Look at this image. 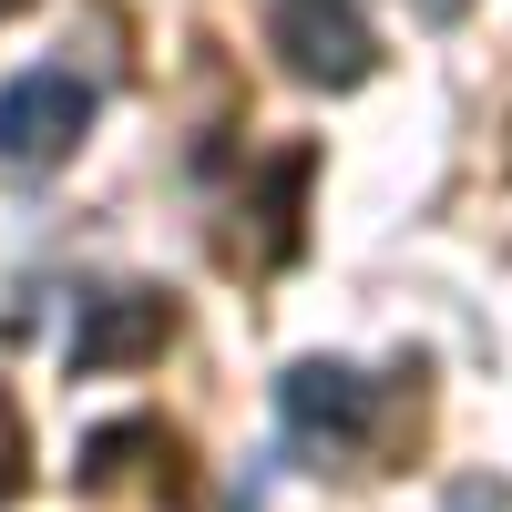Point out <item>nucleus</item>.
Segmentation results:
<instances>
[{
	"mask_svg": "<svg viewBox=\"0 0 512 512\" xmlns=\"http://www.w3.org/2000/svg\"><path fill=\"white\" fill-rule=\"evenodd\" d=\"M82 134H93V82H82V72L41 62V72L0 82V164H31V175H41V164H62Z\"/></svg>",
	"mask_w": 512,
	"mask_h": 512,
	"instance_id": "f257e3e1",
	"label": "nucleus"
},
{
	"mask_svg": "<svg viewBox=\"0 0 512 512\" xmlns=\"http://www.w3.org/2000/svg\"><path fill=\"white\" fill-rule=\"evenodd\" d=\"M164 338H175V297L164 287H103V297H82V318H72V369L82 379L144 369Z\"/></svg>",
	"mask_w": 512,
	"mask_h": 512,
	"instance_id": "f03ea898",
	"label": "nucleus"
},
{
	"mask_svg": "<svg viewBox=\"0 0 512 512\" xmlns=\"http://www.w3.org/2000/svg\"><path fill=\"white\" fill-rule=\"evenodd\" d=\"M277 52L297 82H328V93H349V82H369V21L349 11V0H287L277 11Z\"/></svg>",
	"mask_w": 512,
	"mask_h": 512,
	"instance_id": "7ed1b4c3",
	"label": "nucleus"
},
{
	"mask_svg": "<svg viewBox=\"0 0 512 512\" xmlns=\"http://www.w3.org/2000/svg\"><path fill=\"white\" fill-rule=\"evenodd\" d=\"M369 379L349 369V359H297L287 379H277V410H287V431L297 441H359L369 431Z\"/></svg>",
	"mask_w": 512,
	"mask_h": 512,
	"instance_id": "20e7f679",
	"label": "nucleus"
},
{
	"mask_svg": "<svg viewBox=\"0 0 512 512\" xmlns=\"http://www.w3.org/2000/svg\"><path fill=\"white\" fill-rule=\"evenodd\" d=\"M154 441H164L154 420H113V431H93V441H82L72 482H82V492H103V482H123V461H134V451H154Z\"/></svg>",
	"mask_w": 512,
	"mask_h": 512,
	"instance_id": "39448f33",
	"label": "nucleus"
},
{
	"mask_svg": "<svg viewBox=\"0 0 512 512\" xmlns=\"http://www.w3.org/2000/svg\"><path fill=\"white\" fill-rule=\"evenodd\" d=\"M21 461H31V431H21V410L0 400V502H21V482H31Z\"/></svg>",
	"mask_w": 512,
	"mask_h": 512,
	"instance_id": "423d86ee",
	"label": "nucleus"
},
{
	"mask_svg": "<svg viewBox=\"0 0 512 512\" xmlns=\"http://www.w3.org/2000/svg\"><path fill=\"white\" fill-rule=\"evenodd\" d=\"M451 512H512V482H461Z\"/></svg>",
	"mask_w": 512,
	"mask_h": 512,
	"instance_id": "0eeeda50",
	"label": "nucleus"
},
{
	"mask_svg": "<svg viewBox=\"0 0 512 512\" xmlns=\"http://www.w3.org/2000/svg\"><path fill=\"white\" fill-rule=\"evenodd\" d=\"M410 11H420V21H461V11H472V0H410Z\"/></svg>",
	"mask_w": 512,
	"mask_h": 512,
	"instance_id": "6e6552de",
	"label": "nucleus"
},
{
	"mask_svg": "<svg viewBox=\"0 0 512 512\" xmlns=\"http://www.w3.org/2000/svg\"><path fill=\"white\" fill-rule=\"evenodd\" d=\"M0 11H21V0H0Z\"/></svg>",
	"mask_w": 512,
	"mask_h": 512,
	"instance_id": "1a4fd4ad",
	"label": "nucleus"
}]
</instances>
